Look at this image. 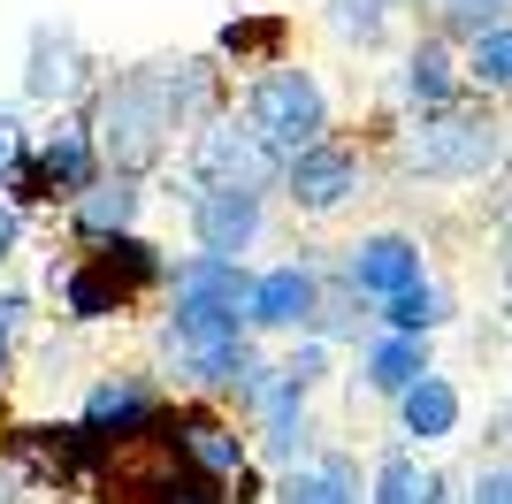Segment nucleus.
I'll list each match as a JSON object with an SVG mask.
<instances>
[{
    "instance_id": "9",
    "label": "nucleus",
    "mask_w": 512,
    "mask_h": 504,
    "mask_svg": "<svg viewBox=\"0 0 512 504\" xmlns=\"http://www.w3.org/2000/svg\"><path fill=\"white\" fill-rule=\"evenodd\" d=\"M77 92H100L85 39H77L69 23H31V46H23V100H39V107L62 115Z\"/></svg>"
},
{
    "instance_id": "8",
    "label": "nucleus",
    "mask_w": 512,
    "mask_h": 504,
    "mask_svg": "<svg viewBox=\"0 0 512 504\" xmlns=\"http://www.w3.org/2000/svg\"><path fill=\"white\" fill-rule=\"evenodd\" d=\"M245 428H253V459L268 474H291V466L321 459L314 451V390H299L291 375H276V390L245 413Z\"/></svg>"
},
{
    "instance_id": "13",
    "label": "nucleus",
    "mask_w": 512,
    "mask_h": 504,
    "mask_svg": "<svg viewBox=\"0 0 512 504\" xmlns=\"http://www.w3.org/2000/svg\"><path fill=\"white\" fill-rule=\"evenodd\" d=\"M176 428H184V451H192V466L199 474H214V482H245V474H253V428H245V420L237 413H214V405H176Z\"/></svg>"
},
{
    "instance_id": "3",
    "label": "nucleus",
    "mask_w": 512,
    "mask_h": 504,
    "mask_svg": "<svg viewBox=\"0 0 512 504\" xmlns=\"http://www.w3.org/2000/svg\"><path fill=\"white\" fill-rule=\"evenodd\" d=\"M237 115H245V123L260 130V146L283 153V161L329 138V92H321V77H314V69H299V62L253 69V77H245Z\"/></svg>"
},
{
    "instance_id": "5",
    "label": "nucleus",
    "mask_w": 512,
    "mask_h": 504,
    "mask_svg": "<svg viewBox=\"0 0 512 504\" xmlns=\"http://www.w3.org/2000/svg\"><path fill=\"white\" fill-rule=\"evenodd\" d=\"M352 199H367V153L352 146V138H321V146L291 153L283 161V207L306 214V222H329V214H344Z\"/></svg>"
},
{
    "instance_id": "21",
    "label": "nucleus",
    "mask_w": 512,
    "mask_h": 504,
    "mask_svg": "<svg viewBox=\"0 0 512 504\" xmlns=\"http://www.w3.org/2000/svg\"><path fill=\"white\" fill-rule=\"evenodd\" d=\"M367 504H459V497H451V474L421 466L413 451H383L367 474Z\"/></svg>"
},
{
    "instance_id": "17",
    "label": "nucleus",
    "mask_w": 512,
    "mask_h": 504,
    "mask_svg": "<svg viewBox=\"0 0 512 504\" xmlns=\"http://www.w3.org/2000/svg\"><path fill=\"white\" fill-rule=\"evenodd\" d=\"M54 298H62L69 321H115V314H130V306H138V291L107 268L100 252H77V260L54 275Z\"/></svg>"
},
{
    "instance_id": "15",
    "label": "nucleus",
    "mask_w": 512,
    "mask_h": 504,
    "mask_svg": "<svg viewBox=\"0 0 512 504\" xmlns=\"http://www.w3.org/2000/svg\"><path fill=\"white\" fill-rule=\"evenodd\" d=\"M138 214H146V184L107 168L92 191L69 199V237H77V245H107V237H130V230H138Z\"/></svg>"
},
{
    "instance_id": "26",
    "label": "nucleus",
    "mask_w": 512,
    "mask_h": 504,
    "mask_svg": "<svg viewBox=\"0 0 512 504\" xmlns=\"http://www.w3.org/2000/svg\"><path fill=\"white\" fill-rule=\"evenodd\" d=\"M467 92L474 100H512V23H497L467 46Z\"/></svg>"
},
{
    "instance_id": "18",
    "label": "nucleus",
    "mask_w": 512,
    "mask_h": 504,
    "mask_svg": "<svg viewBox=\"0 0 512 504\" xmlns=\"http://www.w3.org/2000/svg\"><path fill=\"white\" fill-rule=\"evenodd\" d=\"M428 367H436V359H428V336L383 329L375 344H360V390H367V398H383V405H398Z\"/></svg>"
},
{
    "instance_id": "34",
    "label": "nucleus",
    "mask_w": 512,
    "mask_h": 504,
    "mask_svg": "<svg viewBox=\"0 0 512 504\" xmlns=\"http://www.w3.org/2000/svg\"><path fill=\"white\" fill-rule=\"evenodd\" d=\"M398 8H436V0H398Z\"/></svg>"
},
{
    "instance_id": "19",
    "label": "nucleus",
    "mask_w": 512,
    "mask_h": 504,
    "mask_svg": "<svg viewBox=\"0 0 512 504\" xmlns=\"http://www.w3.org/2000/svg\"><path fill=\"white\" fill-rule=\"evenodd\" d=\"M268 504H367V482H360V459L352 451H321V459L276 474Z\"/></svg>"
},
{
    "instance_id": "24",
    "label": "nucleus",
    "mask_w": 512,
    "mask_h": 504,
    "mask_svg": "<svg viewBox=\"0 0 512 504\" xmlns=\"http://www.w3.org/2000/svg\"><path fill=\"white\" fill-rule=\"evenodd\" d=\"M169 92H176V115H184V130L214 123L222 115V69L207 62V54H184V62H169Z\"/></svg>"
},
{
    "instance_id": "31",
    "label": "nucleus",
    "mask_w": 512,
    "mask_h": 504,
    "mask_svg": "<svg viewBox=\"0 0 512 504\" xmlns=\"http://www.w3.org/2000/svg\"><path fill=\"white\" fill-rule=\"evenodd\" d=\"M467 504H512V459L482 466V474L467 482Z\"/></svg>"
},
{
    "instance_id": "32",
    "label": "nucleus",
    "mask_w": 512,
    "mask_h": 504,
    "mask_svg": "<svg viewBox=\"0 0 512 504\" xmlns=\"http://www.w3.org/2000/svg\"><path fill=\"white\" fill-rule=\"evenodd\" d=\"M16 252H23V207L8 199V191H0V268H8Z\"/></svg>"
},
{
    "instance_id": "12",
    "label": "nucleus",
    "mask_w": 512,
    "mask_h": 504,
    "mask_svg": "<svg viewBox=\"0 0 512 504\" xmlns=\"http://www.w3.org/2000/svg\"><path fill=\"white\" fill-rule=\"evenodd\" d=\"M390 92H398L406 115H428V107L467 100V46H451L444 31H421V39L406 46L398 77H390Z\"/></svg>"
},
{
    "instance_id": "2",
    "label": "nucleus",
    "mask_w": 512,
    "mask_h": 504,
    "mask_svg": "<svg viewBox=\"0 0 512 504\" xmlns=\"http://www.w3.org/2000/svg\"><path fill=\"white\" fill-rule=\"evenodd\" d=\"M505 161L512 123L474 92L451 107H428V115H406V130H398V168L413 184H490Z\"/></svg>"
},
{
    "instance_id": "25",
    "label": "nucleus",
    "mask_w": 512,
    "mask_h": 504,
    "mask_svg": "<svg viewBox=\"0 0 512 504\" xmlns=\"http://www.w3.org/2000/svg\"><path fill=\"white\" fill-rule=\"evenodd\" d=\"M444 321H451V291L436 283V275H421L413 291L383 298V329H406V336H436Z\"/></svg>"
},
{
    "instance_id": "27",
    "label": "nucleus",
    "mask_w": 512,
    "mask_h": 504,
    "mask_svg": "<svg viewBox=\"0 0 512 504\" xmlns=\"http://www.w3.org/2000/svg\"><path fill=\"white\" fill-rule=\"evenodd\" d=\"M497 23H512V0H436V31H444L451 46H474L482 31H497Z\"/></svg>"
},
{
    "instance_id": "6",
    "label": "nucleus",
    "mask_w": 512,
    "mask_h": 504,
    "mask_svg": "<svg viewBox=\"0 0 512 504\" xmlns=\"http://www.w3.org/2000/svg\"><path fill=\"white\" fill-rule=\"evenodd\" d=\"M192 184H260L283 191V153L260 146V130L245 115H214L192 130Z\"/></svg>"
},
{
    "instance_id": "33",
    "label": "nucleus",
    "mask_w": 512,
    "mask_h": 504,
    "mask_svg": "<svg viewBox=\"0 0 512 504\" xmlns=\"http://www.w3.org/2000/svg\"><path fill=\"white\" fill-rule=\"evenodd\" d=\"M497 275L512 283V191L497 199Z\"/></svg>"
},
{
    "instance_id": "14",
    "label": "nucleus",
    "mask_w": 512,
    "mask_h": 504,
    "mask_svg": "<svg viewBox=\"0 0 512 504\" xmlns=\"http://www.w3.org/2000/svg\"><path fill=\"white\" fill-rule=\"evenodd\" d=\"M161 413H169V398H161V382L138 375V367L100 375V382L85 390V405H77V420H85L92 436H107V443H123V436H138V428H153Z\"/></svg>"
},
{
    "instance_id": "22",
    "label": "nucleus",
    "mask_w": 512,
    "mask_h": 504,
    "mask_svg": "<svg viewBox=\"0 0 512 504\" xmlns=\"http://www.w3.org/2000/svg\"><path fill=\"white\" fill-rule=\"evenodd\" d=\"M306 336H321V344H375V336H383V306L360 298L337 268H329V291H321V314H314Z\"/></svg>"
},
{
    "instance_id": "16",
    "label": "nucleus",
    "mask_w": 512,
    "mask_h": 504,
    "mask_svg": "<svg viewBox=\"0 0 512 504\" xmlns=\"http://www.w3.org/2000/svg\"><path fill=\"white\" fill-rule=\"evenodd\" d=\"M253 283H260V268H245V260L184 252L169 268V306H245L253 314Z\"/></svg>"
},
{
    "instance_id": "7",
    "label": "nucleus",
    "mask_w": 512,
    "mask_h": 504,
    "mask_svg": "<svg viewBox=\"0 0 512 504\" xmlns=\"http://www.w3.org/2000/svg\"><path fill=\"white\" fill-rule=\"evenodd\" d=\"M184 214H192V252L245 260V252L268 237V191L260 184H199Z\"/></svg>"
},
{
    "instance_id": "4",
    "label": "nucleus",
    "mask_w": 512,
    "mask_h": 504,
    "mask_svg": "<svg viewBox=\"0 0 512 504\" xmlns=\"http://www.w3.org/2000/svg\"><path fill=\"white\" fill-rule=\"evenodd\" d=\"M107 176L100 161V138H92V123H77V115H54V130H39V146H31V161L16 168V184H8V199H16L23 214L31 207H54V199H77V191H92Z\"/></svg>"
},
{
    "instance_id": "10",
    "label": "nucleus",
    "mask_w": 512,
    "mask_h": 504,
    "mask_svg": "<svg viewBox=\"0 0 512 504\" xmlns=\"http://www.w3.org/2000/svg\"><path fill=\"white\" fill-rule=\"evenodd\" d=\"M337 275L352 283L360 298H398V291H413L428 275V252H421V237L413 230H367V237H352V245L337 252Z\"/></svg>"
},
{
    "instance_id": "20",
    "label": "nucleus",
    "mask_w": 512,
    "mask_h": 504,
    "mask_svg": "<svg viewBox=\"0 0 512 504\" xmlns=\"http://www.w3.org/2000/svg\"><path fill=\"white\" fill-rule=\"evenodd\" d=\"M459 420H467V390H459L451 375H436V367L398 398V436L406 443H451Z\"/></svg>"
},
{
    "instance_id": "1",
    "label": "nucleus",
    "mask_w": 512,
    "mask_h": 504,
    "mask_svg": "<svg viewBox=\"0 0 512 504\" xmlns=\"http://www.w3.org/2000/svg\"><path fill=\"white\" fill-rule=\"evenodd\" d=\"M85 123L100 138V161L115 176L146 184L153 168L169 161V146L184 138V115H176V92H169V62H130L115 77H100Z\"/></svg>"
},
{
    "instance_id": "28",
    "label": "nucleus",
    "mask_w": 512,
    "mask_h": 504,
    "mask_svg": "<svg viewBox=\"0 0 512 504\" xmlns=\"http://www.w3.org/2000/svg\"><path fill=\"white\" fill-rule=\"evenodd\" d=\"M329 352H337V344H321V336H291V352H283V375L299 382V390H321V382H329Z\"/></svg>"
},
{
    "instance_id": "23",
    "label": "nucleus",
    "mask_w": 512,
    "mask_h": 504,
    "mask_svg": "<svg viewBox=\"0 0 512 504\" xmlns=\"http://www.w3.org/2000/svg\"><path fill=\"white\" fill-rule=\"evenodd\" d=\"M321 23H329L344 46H360V54H383L390 31H398V0H321Z\"/></svg>"
},
{
    "instance_id": "11",
    "label": "nucleus",
    "mask_w": 512,
    "mask_h": 504,
    "mask_svg": "<svg viewBox=\"0 0 512 504\" xmlns=\"http://www.w3.org/2000/svg\"><path fill=\"white\" fill-rule=\"evenodd\" d=\"M321 291H329V268H321V260H276V268H260L253 336H306L314 314H321Z\"/></svg>"
},
{
    "instance_id": "29",
    "label": "nucleus",
    "mask_w": 512,
    "mask_h": 504,
    "mask_svg": "<svg viewBox=\"0 0 512 504\" xmlns=\"http://www.w3.org/2000/svg\"><path fill=\"white\" fill-rule=\"evenodd\" d=\"M23 314H31V306H23L16 291H0V382H8V367H16V336H23Z\"/></svg>"
},
{
    "instance_id": "35",
    "label": "nucleus",
    "mask_w": 512,
    "mask_h": 504,
    "mask_svg": "<svg viewBox=\"0 0 512 504\" xmlns=\"http://www.w3.org/2000/svg\"><path fill=\"white\" fill-rule=\"evenodd\" d=\"M505 443H512V413H505Z\"/></svg>"
},
{
    "instance_id": "30",
    "label": "nucleus",
    "mask_w": 512,
    "mask_h": 504,
    "mask_svg": "<svg viewBox=\"0 0 512 504\" xmlns=\"http://www.w3.org/2000/svg\"><path fill=\"white\" fill-rule=\"evenodd\" d=\"M23 161H31V146H23V123L0 107V191L16 184V168H23Z\"/></svg>"
}]
</instances>
